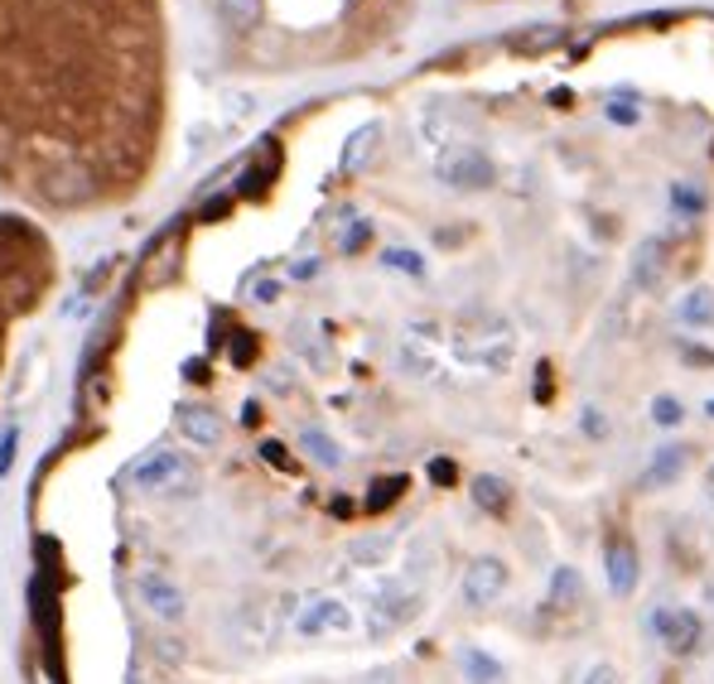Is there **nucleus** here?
I'll return each instance as SVG.
<instances>
[{
  "instance_id": "obj_2",
  "label": "nucleus",
  "mask_w": 714,
  "mask_h": 684,
  "mask_svg": "<svg viewBox=\"0 0 714 684\" xmlns=\"http://www.w3.org/2000/svg\"><path fill=\"white\" fill-rule=\"evenodd\" d=\"M434 174L444 178L450 188H459V194H483V188H493V160H488L483 150H468V145H454V150L440 154V164H434Z\"/></svg>"
},
{
  "instance_id": "obj_35",
  "label": "nucleus",
  "mask_w": 714,
  "mask_h": 684,
  "mask_svg": "<svg viewBox=\"0 0 714 684\" xmlns=\"http://www.w3.org/2000/svg\"><path fill=\"white\" fill-rule=\"evenodd\" d=\"M261 453H266V463H285V448L281 444H261Z\"/></svg>"
},
{
  "instance_id": "obj_21",
  "label": "nucleus",
  "mask_w": 714,
  "mask_h": 684,
  "mask_svg": "<svg viewBox=\"0 0 714 684\" xmlns=\"http://www.w3.org/2000/svg\"><path fill=\"white\" fill-rule=\"evenodd\" d=\"M406 492V477H382V482H372V497H367V511H382V507H392V501Z\"/></svg>"
},
{
  "instance_id": "obj_24",
  "label": "nucleus",
  "mask_w": 714,
  "mask_h": 684,
  "mask_svg": "<svg viewBox=\"0 0 714 684\" xmlns=\"http://www.w3.org/2000/svg\"><path fill=\"white\" fill-rule=\"evenodd\" d=\"M213 140H218V126H194V136H188V154H194V160L213 154Z\"/></svg>"
},
{
  "instance_id": "obj_16",
  "label": "nucleus",
  "mask_w": 714,
  "mask_h": 684,
  "mask_svg": "<svg viewBox=\"0 0 714 684\" xmlns=\"http://www.w3.org/2000/svg\"><path fill=\"white\" fill-rule=\"evenodd\" d=\"M299 448H305L319 468H329V473H333V468H343V448L333 444L323 430H305V434H299Z\"/></svg>"
},
{
  "instance_id": "obj_23",
  "label": "nucleus",
  "mask_w": 714,
  "mask_h": 684,
  "mask_svg": "<svg viewBox=\"0 0 714 684\" xmlns=\"http://www.w3.org/2000/svg\"><path fill=\"white\" fill-rule=\"evenodd\" d=\"M672 208L695 217V212H705V194H700L695 184H672Z\"/></svg>"
},
{
  "instance_id": "obj_18",
  "label": "nucleus",
  "mask_w": 714,
  "mask_h": 684,
  "mask_svg": "<svg viewBox=\"0 0 714 684\" xmlns=\"http://www.w3.org/2000/svg\"><path fill=\"white\" fill-rule=\"evenodd\" d=\"M676 319L686 323V328H714V295L710 289H695L690 299H680Z\"/></svg>"
},
{
  "instance_id": "obj_5",
  "label": "nucleus",
  "mask_w": 714,
  "mask_h": 684,
  "mask_svg": "<svg viewBox=\"0 0 714 684\" xmlns=\"http://www.w3.org/2000/svg\"><path fill=\"white\" fill-rule=\"evenodd\" d=\"M136 598L155 622H184V612H188V593L178 588L170 574H155V569L136 579Z\"/></svg>"
},
{
  "instance_id": "obj_14",
  "label": "nucleus",
  "mask_w": 714,
  "mask_h": 684,
  "mask_svg": "<svg viewBox=\"0 0 714 684\" xmlns=\"http://www.w3.org/2000/svg\"><path fill=\"white\" fill-rule=\"evenodd\" d=\"M377 140H382V126H377V121H367V126H357L353 136H348V145H343V170H362L367 160H372V150H377Z\"/></svg>"
},
{
  "instance_id": "obj_6",
  "label": "nucleus",
  "mask_w": 714,
  "mask_h": 684,
  "mask_svg": "<svg viewBox=\"0 0 714 684\" xmlns=\"http://www.w3.org/2000/svg\"><path fill=\"white\" fill-rule=\"evenodd\" d=\"M131 482L145 492H174L188 482V453H174V448H155L145 453L136 468H131Z\"/></svg>"
},
{
  "instance_id": "obj_8",
  "label": "nucleus",
  "mask_w": 714,
  "mask_h": 684,
  "mask_svg": "<svg viewBox=\"0 0 714 684\" xmlns=\"http://www.w3.org/2000/svg\"><path fill=\"white\" fill-rule=\"evenodd\" d=\"M420 612V593L410 588V583H386L382 593H377V608H372V632H396V626L416 622Z\"/></svg>"
},
{
  "instance_id": "obj_26",
  "label": "nucleus",
  "mask_w": 714,
  "mask_h": 684,
  "mask_svg": "<svg viewBox=\"0 0 714 684\" xmlns=\"http://www.w3.org/2000/svg\"><path fill=\"white\" fill-rule=\"evenodd\" d=\"M401 366H406L410 376H434V362L430 357H420L416 347H401Z\"/></svg>"
},
{
  "instance_id": "obj_34",
  "label": "nucleus",
  "mask_w": 714,
  "mask_h": 684,
  "mask_svg": "<svg viewBox=\"0 0 714 684\" xmlns=\"http://www.w3.org/2000/svg\"><path fill=\"white\" fill-rule=\"evenodd\" d=\"M430 477L434 482H454V463H430Z\"/></svg>"
},
{
  "instance_id": "obj_10",
  "label": "nucleus",
  "mask_w": 714,
  "mask_h": 684,
  "mask_svg": "<svg viewBox=\"0 0 714 684\" xmlns=\"http://www.w3.org/2000/svg\"><path fill=\"white\" fill-rule=\"evenodd\" d=\"M174 424H178V434H184V439L194 444V448H218V444H222L218 414L204 410V406H178V410H174Z\"/></svg>"
},
{
  "instance_id": "obj_31",
  "label": "nucleus",
  "mask_w": 714,
  "mask_h": 684,
  "mask_svg": "<svg viewBox=\"0 0 714 684\" xmlns=\"http://www.w3.org/2000/svg\"><path fill=\"white\" fill-rule=\"evenodd\" d=\"M367 237H372V232H367V222H362V227H353L348 237H343V251H357V246H362Z\"/></svg>"
},
{
  "instance_id": "obj_29",
  "label": "nucleus",
  "mask_w": 714,
  "mask_h": 684,
  "mask_svg": "<svg viewBox=\"0 0 714 684\" xmlns=\"http://www.w3.org/2000/svg\"><path fill=\"white\" fill-rule=\"evenodd\" d=\"M584 434H589V439H604V434H608V420H604V410H594V406L584 410Z\"/></svg>"
},
{
  "instance_id": "obj_7",
  "label": "nucleus",
  "mask_w": 714,
  "mask_h": 684,
  "mask_svg": "<svg viewBox=\"0 0 714 684\" xmlns=\"http://www.w3.org/2000/svg\"><path fill=\"white\" fill-rule=\"evenodd\" d=\"M604 579L613 588V598H632L638 593V579H642V559H638V545L613 535L604 545Z\"/></svg>"
},
{
  "instance_id": "obj_19",
  "label": "nucleus",
  "mask_w": 714,
  "mask_h": 684,
  "mask_svg": "<svg viewBox=\"0 0 714 684\" xmlns=\"http://www.w3.org/2000/svg\"><path fill=\"white\" fill-rule=\"evenodd\" d=\"M218 5L232 29H251L256 20H261V0H218Z\"/></svg>"
},
{
  "instance_id": "obj_36",
  "label": "nucleus",
  "mask_w": 714,
  "mask_h": 684,
  "mask_svg": "<svg viewBox=\"0 0 714 684\" xmlns=\"http://www.w3.org/2000/svg\"><path fill=\"white\" fill-rule=\"evenodd\" d=\"M367 684H396V675H392V670H372V675H367Z\"/></svg>"
},
{
  "instance_id": "obj_32",
  "label": "nucleus",
  "mask_w": 714,
  "mask_h": 684,
  "mask_svg": "<svg viewBox=\"0 0 714 684\" xmlns=\"http://www.w3.org/2000/svg\"><path fill=\"white\" fill-rule=\"evenodd\" d=\"M232 111H237V116H251V111H256V97H251V92H237V97H232Z\"/></svg>"
},
{
  "instance_id": "obj_17",
  "label": "nucleus",
  "mask_w": 714,
  "mask_h": 684,
  "mask_svg": "<svg viewBox=\"0 0 714 684\" xmlns=\"http://www.w3.org/2000/svg\"><path fill=\"white\" fill-rule=\"evenodd\" d=\"M579 598H584V579H579V569L561 564L551 574V602H555V608H575Z\"/></svg>"
},
{
  "instance_id": "obj_37",
  "label": "nucleus",
  "mask_w": 714,
  "mask_h": 684,
  "mask_svg": "<svg viewBox=\"0 0 714 684\" xmlns=\"http://www.w3.org/2000/svg\"><path fill=\"white\" fill-rule=\"evenodd\" d=\"M705 497H710V507H714V468L705 473Z\"/></svg>"
},
{
  "instance_id": "obj_13",
  "label": "nucleus",
  "mask_w": 714,
  "mask_h": 684,
  "mask_svg": "<svg viewBox=\"0 0 714 684\" xmlns=\"http://www.w3.org/2000/svg\"><path fill=\"white\" fill-rule=\"evenodd\" d=\"M396 555V540L392 535H362V540L348 545V559L357 569H386V559Z\"/></svg>"
},
{
  "instance_id": "obj_12",
  "label": "nucleus",
  "mask_w": 714,
  "mask_h": 684,
  "mask_svg": "<svg viewBox=\"0 0 714 684\" xmlns=\"http://www.w3.org/2000/svg\"><path fill=\"white\" fill-rule=\"evenodd\" d=\"M459 670H464L468 684H502V680H507L502 660L488 656L483 646H459Z\"/></svg>"
},
{
  "instance_id": "obj_38",
  "label": "nucleus",
  "mask_w": 714,
  "mask_h": 684,
  "mask_svg": "<svg viewBox=\"0 0 714 684\" xmlns=\"http://www.w3.org/2000/svg\"><path fill=\"white\" fill-rule=\"evenodd\" d=\"M705 414H710V420H714V396H710V400H705Z\"/></svg>"
},
{
  "instance_id": "obj_25",
  "label": "nucleus",
  "mask_w": 714,
  "mask_h": 684,
  "mask_svg": "<svg viewBox=\"0 0 714 684\" xmlns=\"http://www.w3.org/2000/svg\"><path fill=\"white\" fill-rule=\"evenodd\" d=\"M15 448H20V430L15 424H5V434H0V477L15 468Z\"/></svg>"
},
{
  "instance_id": "obj_9",
  "label": "nucleus",
  "mask_w": 714,
  "mask_h": 684,
  "mask_svg": "<svg viewBox=\"0 0 714 684\" xmlns=\"http://www.w3.org/2000/svg\"><path fill=\"white\" fill-rule=\"evenodd\" d=\"M686 468H690V448H680V444H666V448H656L652 453V463L642 468V492H662V487H676L680 477H686Z\"/></svg>"
},
{
  "instance_id": "obj_3",
  "label": "nucleus",
  "mask_w": 714,
  "mask_h": 684,
  "mask_svg": "<svg viewBox=\"0 0 714 684\" xmlns=\"http://www.w3.org/2000/svg\"><path fill=\"white\" fill-rule=\"evenodd\" d=\"M652 632L656 642L666 646V656L686 660L700 650V636H705V622H700L695 608H656L652 612Z\"/></svg>"
},
{
  "instance_id": "obj_1",
  "label": "nucleus",
  "mask_w": 714,
  "mask_h": 684,
  "mask_svg": "<svg viewBox=\"0 0 714 684\" xmlns=\"http://www.w3.org/2000/svg\"><path fill=\"white\" fill-rule=\"evenodd\" d=\"M357 626L353 608L343 598H333V593H315V598L299 602L295 612V632L305 636V642H319V636H348Z\"/></svg>"
},
{
  "instance_id": "obj_33",
  "label": "nucleus",
  "mask_w": 714,
  "mask_h": 684,
  "mask_svg": "<svg viewBox=\"0 0 714 684\" xmlns=\"http://www.w3.org/2000/svg\"><path fill=\"white\" fill-rule=\"evenodd\" d=\"M319 275V261L309 256V261H295V279H315Z\"/></svg>"
},
{
  "instance_id": "obj_20",
  "label": "nucleus",
  "mask_w": 714,
  "mask_h": 684,
  "mask_svg": "<svg viewBox=\"0 0 714 684\" xmlns=\"http://www.w3.org/2000/svg\"><path fill=\"white\" fill-rule=\"evenodd\" d=\"M382 265H392L401 275H426V261H420V251H406V246H386L382 251Z\"/></svg>"
},
{
  "instance_id": "obj_15",
  "label": "nucleus",
  "mask_w": 714,
  "mask_h": 684,
  "mask_svg": "<svg viewBox=\"0 0 714 684\" xmlns=\"http://www.w3.org/2000/svg\"><path fill=\"white\" fill-rule=\"evenodd\" d=\"M473 507L488 511V515H502L512 507V487L502 477H493V473H478L473 477Z\"/></svg>"
},
{
  "instance_id": "obj_22",
  "label": "nucleus",
  "mask_w": 714,
  "mask_h": 684,
  "mask_svg": "<svg viewBox=\"0 0 714 684\" xmlns=\"http://www.w3.org/2000/svg\"><path fill=\"white\" fill-rule=\"evenodd\" d=\"M680 420H686V406H680L676 396H656V400H652V424H662V430H676Z\"/></svg>"
},
{
  "instance_id": "obj_30",
  "label": "nucleus",
  "mask_w": 714,
  "mask_h": 684,
  "mask_svg": "<svg viewBox=\"0 0 714 684\" xmlns=\"http://www.w3.org/2000/svg\"><path fill=\"white\" fill-rule=\"evenodd\" d=\"M608 121H618V126H632V121H638V107H632V102H613V107H608Z\"/></svg>"
},
{
  "instance_id": "obj_4",
  "label": "nucleus",
  "mask_w": 714,
  "mask_h": 684,
  "mask_svg": "<svg viewBox=\"0 0 714 684\" xmlns=\"http://www.w3.org/2000/svg\"><path fill=\"white\" fill-rule=\"evenodd\" d=\"M507 564L497 555H478L473 564L464 569V583H459V598L468 608H493V602L507 593Z\"/></svg>"
},
{
  "instance_id": "obj_28",
  "label": "nucleus",
  "mask_w": 714,
  "mask_h": 684,
  "mask_svg": "<svg viewBox=\"0 0 714 684\" xmlns=\"http://www.w3.org/2000/svg\"><path fill=\"white\" fill-rule=\"evenodd\" d=\"M251 295H256V304H275V299H281V279H256Z\"/></svg>"
},
{
  "instance_id": "obj_27",
  "label": "nucleus",
  "mask_w": 714,
  "mask_h": 684,
  "mask_svg": "<svg viewBox=\"0 0 714 684\" xmlns=\"http://www.w3.org/2000/svg\"><path fill=\"white\" fill-rule=\"evenodd\" d=\"M579 684H623V680H618V670H613L608 660H599V666L584 670V680H579Z\"/></svg>"
},
{
  "instance_id": "obj_11",
  "label": "nucleus",
  "mask_w": 714,
  "mask_h": 684,
  "mask_svg": "<svg viewBox=\"0 0 714 684\" xmlns=\"http://www.w3.org/2000/svg\"><path fill=\"white\" fill-rule=\"evenodd\" d=\"M666 275V237H647L638 246V256H632V289H656Z\"/></svg>"
}]
</instances>
